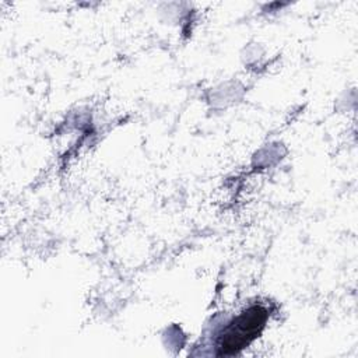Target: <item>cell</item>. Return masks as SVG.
<instances>
[{"label":"cell","mask_w":358,"mask_h":358,"mask_svg":"<svg viewBox=\"0 0 358 358\" xmlns=\"http://www.w3.org/2000/svg\"><path fill=\"white\" fill-rule=\"evenodd\" d=\"M267 316L263 305H252L238 315L218 340V355H234L249 345L264 329Z\"/></svg>","instance_id":"1"}]
</instances>
